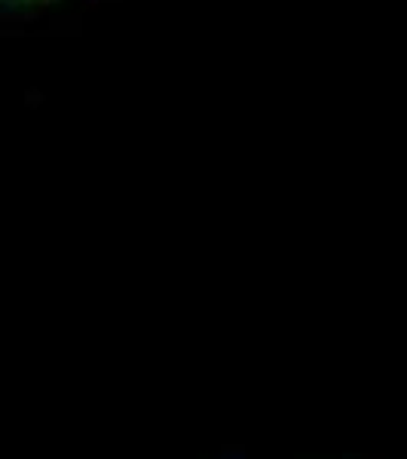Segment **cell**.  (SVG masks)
<instances>
[{"label":"cell","mask_w":407,"mask_h":459,"mask_svg":"<svg viewBox=\"0 0 407 459\" xmlns=\"http://www.w3.org/2000/svg\"><path fill=\"white\" fill-rule=\"evenodd\" d=\"M62 4H68V0H0V22L37 16V13L56 10V6H62Z\"/></svg>","instance_id":"cell-1"}]
</instances>
